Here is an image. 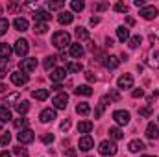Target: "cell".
<instances>
[{"label":"cell","mask_w":159,"mask_h":157,"mask_svg":"<svg viewBox=\"0 0 159 157\" xmlns=\"http://www.w3.org/2000/svg\"><path fill=\"white\" fill-rule=\"evenodd\" d=\"M148 39L152 43V46H150V52L146 56V65L152 67V69H159V37L150 34Z\"/></svg>","instance_id":"cell-1"},{"label":"cell","mask_w":159,"mask_h":157,"mask_svg":"<svg viewBox=\"0 0 159 157\" xmlns=\"http://www.w3.org/2000/svg\"><path fill=\"white\" fill-rule=\"evenodd\" d=\"M52 44L57 48V50H63L65 46H70V34L69 32H56L52 35Z\"/></svg>","instance_id":"cell-2"},{"label":"cell","mask_w":159,"mask_h":157,"mask_svg":"<svg viewBox=\"0 0 159 157\" xmlns=\"http://www.w3.org/2000/svg\"><path fill=\"white\" fill-rule=\"evenodd\" d=\"M98 152L102 154V155H115L117 154V144L113 142V141H102L100 142V146H98Z\"/></svg>","instance_id":"cell-3"},{"label":"cell","mask_w":159,"mask_h":157,"mask_svg":"<svg viewBox=\"0 0 159 157\" xmlns=\"http://www.w3.org/2000/svg\"><path fill=\"white\" fill-rule=\"evenodd\" d=\"M19 69H20V72H24V74L34 72V70L37 69V59H35V57H26V59H22V61L19 63Z\"/></svg>","instance_id":"cell-4"},{"label":"cell","mask_w":159,"mask_h":157,"mask_svg":"<svg viewBox=\"0 0 159 157\" xmlns=\"http://www.w3.org/2000/svg\"><path fill=\"white\" fill-rule=\"evenodd\" d=\"M67 102H69V94L67 92H57L52 98V104H54L56 109H65L67 107Z\"/></svg>","instance_id":"cell-5"},{"label":"cell","mask_w":159,"mask_h":157,"mask_svg":"<svg viewBox=\"0 0 159 157\" xmlns=\"http://www.w3.org/2000/svg\"><path fill=\"white\" fill-rule=\"evenodd\" d=\"M13 50H15V54H17L19 57H24V56L28 54V50H30V44H28V41L26 39H17Z\"/></svg>","instance_id":"cell-6"},{"label":"cell","mask_w":159,"mask_h":157,"mask_svg":"<svg viewBox=\"0 0 159 157\" xmlns=\"http://www.w3.org/2000/svg\"><path fill=\"white\" fill-rule=\"evenodd\" d=\"M17 139H19V142H22V144H30V142H34L35 135H34L32 129L24 128V129H20V133H17Z\"/></svg>","instance_id":"cell-7"},{"label":"cell","mask_w":159,"mask_h":157,"mask_svg":"<svg viewBox=\"0 0 159 157\" xmlns=\"http://www.w3.org/2000/svg\"><path fill=\"white\" fill-rule=\"evenodd\" d=\"M139 15H141L143 19H146V20H152V19L157 17V7H156V6H144V7L139 11Z\"/></svg>","instance_id":"cell-8"},{"label":"cell","mask_w":159,"mask_h":157,"mask_svg":"<svg viewBox=\"0 0 159 157\" xmlns=\"http://www.w3.org/2000/svg\"><path fill=\"white\" fill-rule=\"evenodd\" d=\"M113 118H115V122H117L119 126H126V124L129 122V111L119 109V111H115V113H113Z\"/></svg>","instance_id":"cell-9"},{"label":"cell","mask_w":159,"mask_h":157,"mask_svg":"<svg viewBox=\"0 0 159 157\" xmlns=\"http://www.w3.org/2000/svg\"><path fill=\"white\" fill-rule=\"evenodd\" d=\"M11 83L13 85H26L28 83V74H24V72H20V70H17V72H11Z\"/></svg>","instance_id":"cell-10"},{"label":"cell","mask_w":159,"mask_h":157,"mask_svg":"<svg viewBox=\"0 0 159 157\" xmlns=\"http://www.w3.org/2000/svg\"><path fill=\"white\" fill-rule=\"evenodd\" d=\"M93 146H94V141H93L91 135H83V137L80 139V142H78V148L80 150H83V152H89Z\"/></svg>","instance_id":"cell-11"},{"label":"cell","mask_w":159,"mask_h":157,"mask_svg":"<svg viewBox=\"0 0 159 157\" xmlns=\"http://www.w3.org/2000/svg\"><path fill=\"white\" fill-rule=\"evenodd\" d=\"M67 76V69H54L52 72H50V79L54 81V83H59V81H63Z\"/></svg>","instance_id":"cell-12"},{"label":"cell","mask_w":159,"mask_h":157,"mask_svg":"<svg viewBox=\"0 0 159 157\" xmlns=\"http://www.w3.org/2000/svg\"><path fill=\"white\" fill-rule=\"evenodd\" d=\"M56 118V109H43L39 115V120L43 124H48V122H52Z\"/></svg>","instance_id":"cell-13"},{"label":"cell","mask_w":159,"mask_h":157,"mask_svg":"<svg viewBox=\"0 0 159 157\" xmlns=\"http://www.w3.org/2000/svg\"><path fill=\"white\" fill-rule=\"evenodd\" d=\"M117 85H119V89H131V87H133V78H131L129 74H124V76L119 78Z\"/></svg>","instance_id":"cell-14"},{"label":"cell","mask_w":159,"mask_h":157,"mask_svg":"<svg viewBox=\"0 0 159 157\" xmlns=\"http://www.w3.org/2000/svg\"><path fill=\"white\" fill-rule=\"evenodd\" d=\"M19 102V92H9V94H6L4 98H2V107H7V105H11V104H17Z\"/></svg>","instance_id":"cell-15"},{"label":"cell","mask_w":159,"mask_h":157,"mask_svg":"<svg viewBox=\"0 0 159 157\" xmlns=\"http://www.w3.org/2000/svg\"><path fill=\"white\" fill-rule=\"evenodd\" d=\"M50 19H52V15H50L48 11H43V9L34 11V20H35V22H48Z\"/></svg>","instance_id":"cell-16"},{"label":"cell","mask_w":159,"mask_h":157,"mask_svg":"<svg viewBox=\"0 0 159 157\" xmlns=\"http://www.w3.org/2000/svg\"><path fill=\"white\" fill-rule=\"evenodd\" d=\"M146 137L148 139H159V126H156L154 122H150L148 126H146Z\"/></svg>","instance_id":"cell-17"},{"label":"cell","mask_w":159,"mask_h":157,"mask_svg":"<svg viewBox=\"0 0 159 157\" xmlns=\"http://www.w3.org/2000/svg\"><path fill=\"white\" fill-rule=\"evenodd\" d=\"M72 19H74V15H72L70 11H61V13L57 15V22H59V24H70Z\"/></svg>","instance_id":"cell-18"},{"label":"cell","mask_w":159,"mask_h":157,"mask_svg":"<svg viewBox=\"0 0 159 157\" xmlns=\"http://www.w3.org/2000/svg\"><path fill=\"white\" fill-rule=\"evenodd\" d=\"M128 148H129V152H131V154H137V152H143L146 146H144V142H143V141H137V139H135V141H131V142L128 144Z\"/></svg>","instance_id":"cell-19"},{"label":"cell","mask_w":159,"mask_h":157,"mask_svg":"<svg viewBox=\"0 0 159 157\" xmlns=\"http://www.w3.org/2000/svg\"><path fill=\"white\" fill-rule=\"evenodd\" d=\"M11 52H13V48H11L9 44H6V43H0V59L7 61V59H9V56H11Z\"/></svg>","instance_id":"cell-20"},{"label":"cell","mask_w":159,"mask_h":157,"mask_svg":"<svg viewBox=\"0 0 159 157\" xmlns=\"http://www.w3.org/2000/svg\"><path fill=\"white\" fill-rule=\"evenodd\" d=\"M13 26H15V30H19V32H26V30H28V20L22 19V17H17V19L13 20Z\"/></svg>","instance_id":"cell-21"},{"label":"cell","mask_w":159,"mask_h":157,"mask_svg":"<svg viewBox=\"0 0 159 157\" xmlns=\"http://www.w3.org/2000/svg\"><path fill=\"white\" fill-rule=\"evenodd\" d=\"M106 61H104V65L107 67V69H117L120 65V59L117 57V56H107V57H104Z\"/></svg>","instance_id":"cell-22"},{"label":"cell","mask_w":159,"mask_h":157,"mask_svg":"<svg viewBox=\"0 0 159 157\" xmlns=\"http://www.w3.org/2000/svg\"><path fill=\"white\" fill-rule=\"evenodd\" d=\"M107 96H104L100 102H98V107H96V111H94V118H100L102 115H104V111H106V105H107Z\"/></svg>","instance_id":"cell-23"},{"label":"cell","mask_w":159,"mask_h":157,"mask_svg":"<svg viewBox=\"0 0 159 157\" xmlns=\"http://www.w3.org/2000/svg\"><path fill=\"white\" fill-rule=\"evenodd\" d=\"M70 56H72V57H76V59H80V57L83 56V46H81L80 43L70 44Z\"/></svg>","instance_id":"cell-24"},{"label":"cell","mask_w":159,"mask_h":157,"mask_svg":"<svg viewBox=\"0 0 159 157\" xmlns=\"http://www.w3.org/2000/svg\"><path fill=\"white\" fill-rule=\"evenodd\" d=\"M117 37H119V41H129V30L126 28V26H119L117 28Z\"/></svg>","instance_id":"cell-25"},{"label":"cell","mask_w":159,"mask_h":157,"mask_svg":"<svg viewBox=\"0 0 159 157\" xmlns=\"http://www.w3.org/2000/svg\"><path fill=\"white\" fill-rule=\"evenodd\" d=\"M74 92H76L78 96H91V94H93V89H91L89 85H80V87L74 89Z\"/></svg>","instance_id":"cell-26"},{"label":"cell","mask_w":159,"mask_h":157,"mask_svg":"<svg viewBox=\"0 0 159 157\" xmlns=\"http://www.w3.org/2000/svg\"><path fill=\"white\" fill-rule=\"evenodd\" d=\"M48 94H50V92H48V89H37V91H34V92H32V96H34L35 100H39V102L46 100V98H48Z\"/></svg>","instance_id":"cell-27"},{"label":"cell","mask_w":159,"mask_h":157,"mask_svg":"<svg viewBox=\"0 0 159 157\" xmlns=\"http://www.w3.org/2000/svg\"><path fill=\"white\" fill-rule=\"evenodd\" d=\"M15 109H17V113H19V115H24V113H28V109H30V104H28L26 100H22V102H17V104H15Z\"/></svg>","instance_id":"cell-28"},{"label":"cell","mask_w":159,"mask_h":157,"mask_svg":"<svg viewBox=\"0 0 159 157\" xmlns=\"http://www.w3.org/2000/svg\"><path fill=\"white\" fill-rule=\"evenodd\" d=\"M91 129H93V122H89V120H83V122H80L78 124V131L80 133H85V135H87Z\"/></svg>","instance_id":"cell-29"},{"label":"cell","mask_w":159,"mask_h":157,"mask_svg":"<svg viewBox=\"0 0 159 157\" xmlns=\"http://www.w3.org/2000/svg\"><path fill=\"white\" fill-rule=\"evenodd\" d=\"M76 113L78 115H83V117H87L89 113H91V107H89V104H85V102H81L76 105Z\"/></svg>","instance_id":"cell-30"},{"label":"cell","mask_w":159,"mask_h":157,"mask_svg":"<svg viewBox=\"0 0 159 157\" xmlns=\"http://www.w3.org/2000/svg\"><path fill=\"white\" fill-rule=\"evenodd\" d=\"M109 137H111L113 141H120V139L124 137V133H122V129H120V128L115 126V128H109Z\"/></svg>","instance_id":"cell-31"},{"label":"cell","mask_w":159,"mask_h":157,"mask_svg":"<svg viewBox=\"0 0 159 157\" xmlns=\"http://www.w3.org/2000/svg\"><path fill=\"white\" fill-rule=\"evenodd\" d=\"M67 72H81L83 70V65L81 63H76V61H72V63H67Z\"/></svg>","instance_id":"cell-32"},{"label":"cell","mask_w":159,"mask_h":157,"mask_svg":"<svg viewBox=\"0 0 159 157\" xmlns=\"http://www.w3.org/2000/svg\"><path fill=\"white\" fill-rule=\"evenodd\" d=\"M9 120H11V111H9L7 107H0V122L6 124V122H9Z\"/></svg>","instance_id":"cell-33"},{"label":"cell","mask_w":159,"mask_h":157,"mask_svg":"<svg viewBox=\"0 0 159 157\" xmlns=\"http://www.w3.org/2000/svg\"><path fill=\"white\" fill-rule=\"evenodd\" d=\"M46 30H48V22H35L34 24V32L35 34H46Z\"/></svg>","instance_id":"cell-34"},{"label":"cell","mask_w":159,"mask_h":157,"mask_svg":"<svg viewBox=\"0 0 159 157\" xmlns=\"http://www.w3.org/2000/svg\"><path fill=\"white\" fill-rule=\"evenodd\" d=\"M56 61H57V57L56 56H48V57H44V69L46 70H50V69H54V65H56Z\"/></svg>","instance_id":"cell-35"},{"label":"cell","mask_w":159,"mask_h":157,"mask_svg":"<svg viewBox=\"0 0 159 157\" xmlns=\"http://www.w3.org/2000/svg\"><path fill=\"white\" fill-rule=\"evenodd\" d=\"M76 37H78L80 41H87V39H89V32H87L85 28L78 26V28H76Z\"/></svg>","instance_id":"cell-36"},{"label":"cell","mask_w":159,"mask_h":157,"mask_svg":"<svg viewBox=\"0 0 159 157\" xmlns=\"http://www.w3.org/2000/svg\"><path fill=\"white\" fill-rule=\"evenodd\" d=\"M70 7H72L74 11H83L85 2H83V0H72V2H70Z\"/></svg>","instance_id":"cell-37"},{"label":"cell","mask_w":159,"mask_h":157,"mask_svg":"<svg viewBox=\"0 0 159 157\" xmlns=\"http://www.w3.org/2000/svg\"><path fill=\"white\" fill-rule=\"evenodd\" d=\"M13 126H15V128H19V129H24V128L28 126V118H24V117L17 118V120L13 122Z\"/></svg>","instance_id":"cell-38"},{"label":"cell","mask_w":159,"mask_h":157,"mask_svg":"<svg viewBox=\"0 0 159 157\" xmlns=\"http://www.w3.org/2000/svg\"><path fill=\"white\" fill-rule=\"evenodd\" d=\"M141 35H133V37H129V41H128V43H129V48H137V46H139V44H141Z\"/></svg>","instance_id":"cell-39"},{"label":"cell","mask_w":159,"mask_h":157,"mask_svg":"<svg viewBox=\"0 0 159 157\" xmlns=\"http://www.w3.org/2000/svg\"><path fill=\"white\" fill-rule=\"evenodd\" d=\"M11 142V135L6 131V133H2V137H0V146H7Z\"/></svg>","instance_id":"cell-40"},{"label":"cell","mask_w":159,"mask_h":157,"mask_svg":"<svg viewBox=\"0 0 159 157\" xmlns=\"http://www.w3.org/2000/svg\"><path fill=\"white\" fill-rule=\"evenodd\" d=\"M7 28H9L7 19H0V35H4V34L7 32Z\"/></svg>","instance_id":"cell-41"},{"label":"cell","mask_w":159,"mask_h":157,"mask_svg":"<svg viewBox=\"0 0 159 157\" xmlns=\"http://www.w3.org/2000/svg\"><path fill=\"white\" fill-rule=\"evenodd\" d=\"M107 98H109V100H113V102H119V100H120L119 91H117V89H111V91H109V94H107Z\"/></svg>","instance_id":"cell-42"},{"label":"cell","mask_w":159,"mask_h":157,"mask_svg":"<svg viewBox=\"0 0 159 157\" xmlns=\"http://www.w3.org/2000/svg\"><path fill=\"white\" fill-rule=\"evenodd\" d=\"M117 13H128V6L126 4H122V2H119V4H115V7H113Z\"/></svg>","instance_id":"cell-43"},{"label":"cell","mask_w":159,"mask_h":157,"mask_svg":"<svg viewBox=\"0 0 159 157\" xmlns=\"http://www.w3.org/2000/svg\"><path fill=\"white\" fill-rule=\"evenodd\" d=\"M13 152H15L19 157H28V150H26V148H20V146H17V148H13Z\"/></svg>","instance_id":"cell-44"},{"label":"cell","mask_w":159,"mask_h":157,"mask_svg":"<svg viewBox=\"0 0 159 157\" xmlns=\"http://www.w3.org/2000/svg\"><path fill=\"white\" fill-rule=\"evenodd\" d=\"M65 2H48V9H61Z\"/></svg>","instance_id":"cell-45"},{"label":"cell","mask_w":159,"mask_h":157,"mask_svg":"<svg viewBox=\"0 0 159 157\" xmlns=\"http://www.w3.org/2000/svg\"><path fill=\"white\" fill-rule=\"evenodd\" d=\"M41 141H43L44 144H50V142L54 141V135H52V133H44V135H41Z\"/></svg>","instance_id":"cell-46"},{"label":"cell","mask_w":159,"mask_h":157,"mask_svg":"<svg viewBox=\"0 0 159 157\" xmlns=\"http://www.w3.org/2000/svg\"><path fill=\"white\" fill-rule=\"evenodd\" d=\"M139 115H143V117H152V109H150V107H141V109H139Z\"/></svg>","instance_id":"cell-47"},{"label":"cell","mask_w":159,"mask_h":157,"mask_svg":"<svg viewBox=\"0 0 159 157\" xmlns=\"http://www.w3.org/2000/svg\"><path fill=\"white\" fill-rule=\"evenodd\" d=\"M109 7V4H94V11H104V9H107Z\"/></svg>","instance_id":"cell-48"},{"label":"cell","mask_w":159,"mask_h":157,"mask_svg":"<svg viewBox=\"0 0 159 157\" xmlns=\"http://www.w3.org/2000/svg\"><path fill=\"white\" fill-rule=\"evenodd\" d=\"M131 96H133V98H141V96H144V91H143V89H135V91L131 92Z\"/></svg>","instance_id":"cell-49"},{"label":"cell","mask_w":159,"mask_h":157,"mask_svg":"<svg viewBox=\"0 0 159 157\" xmlns=\"http://www.w3.org/2000/svg\"><path fill=\"white\" fill-rule=\"evenodd\" d=\"M7 9H9V11H17V9H20V4H15V2H11V4L7 6Z\"/></svg>","instance_id":"cell-50"},{"label":"cell","mask_w":159,"mask_h":157,"mask_svg":"<svg viewBox=\"0 0 159 157\" xmlns=\"http://www.w3.org/2000/svg\"><path fill=\"white\" fill-rule=\"evenodd\" d=\"M69 128H70V120H63L61 122V129L63 131H69Z\"/></svg>","instance_id":"cell-51"},{"label":"cell","mask_w":159,"mask_h":157,"mask_svg":"<svg viewBox=\"0 0 159 157\" xmlns=\"http://www.w3.org/2000/svg\"><path fill=\"white\" fill-rule=\"evenodd\" d=\"M85 78H87V81H94V79H96V76H94L93 72H85Z\"/></svg>","instance_id":"cell-52"},{"label":"cell","mask_w":159,"mask_h":157,"mask_svg":"<svg viewBox=\"0 0 159 157\" xmlns=\"http://www.w3.org/2000/svg\"><path fill=\"white\" fill-rule=\"evenodd\" d=\"M133 4H135V6H137V7H141V9H143V7H144V0H135V2H133Z\"/></svg>","instance_id":"cell-53"},{"label":"cell","mask_w":159,"mask_h":157,"mask_svg":"<svg viewBox=\"0 0 159 157\" xmlns=\"http://www.w3.org/2000/svg\"><path fill=\"white\" fill-rule=\"evenodd\" d=\"M98 22H100V17H93L91 19V26H96Z\"/></svg>","instance_id":"cell-54"},{"label":"cell","mask_w":159,"mask_h":157,"mask_svg":"<svg viewBox=\"0 0 159 157\" xmlns=\"http://www.w3.org/2000/svg\"><path fill=\"white\" fill-rule=\"evenodd\" d=\"M126 22H128V26H133V24H135L133 17H126Z\"/></svg>","instance_id":"cell-55"},{"label":"cell","mask_w":159,"mask_h":157,"mask_svg":"<svg viewBox=\"0 0 159 157\" xmlns=\"http://www.w3.org/2000/svg\"><path fill=\"white\" fill-rule=\"evenodd\" d=\"M106 44L111 48V46H113V39H111V37H107V39H106Z\"/></svg>","instance_id":"cell-56"},{"label":"cell","mask_w":159,"mask_h":157,"mask_svg":"<svg viewBox=\"0 0 159 157\" xmlns=\"http://www.w3.org/2000/svg\"><path fill=\"white\" fill-rule=\"evenodd\" d=\"M6 76V67H0V78H4Z\"/></svg>","instance_id":"cell-57"},{"label":"cell","mask_w":159,"mask_h":157,"mask_svg":"<svg viewBox=\"0 0 159 157\" xmlns=\"http://www.w3.org/2000/svg\"><path fill=\"white\" fill-rule=\"evenodd\" d=\"M67 155H70V157H74V155H76V152H74V150H69V152H67Z\"/></svg>","instance_id":"cell-58"},{"label":"cell","mask_w":159,"mask_h":157,"mask_svg":"<svg viewBox=\"0 0 159 157\" xmlns=\"http://www.w3.org/2000/svg\"><path fill=\"white\" fill-rule=\"evenodd\" d=\"M6 89H7V87H6V85H4V83H0V92H4V91H6Z\"/></svg>","instance_id":"cell-59"},{"label":"cell","mask_w":159,"mask_h":157,"mask_svg":"<svg viewBox=\"0 0 159 157\" xmlns=\"http://www.w3.org/2000/svg\"><path fill=\"white\" fill-rule=\"evenodd\" d=\"M0 157H9V152H2V154H0Z\"/></svg>","instance_id":"cell-60"},{"label":"cell","mask_w":159,"mask_h":157,"mask_svg":"<svg viewBox=\"0 0 159 157\" xmlns=\"http://www.w3.org/2000/svg\"><path fill=\"white\" fill-rule=\"evenodd\" d=\"M0 15H2V6H0Z\"/></svg>","instance_id":"cell-61"},{"label":"cell","mask_w":159,"mask_h":157,"mask_svg":"<svg viewBox=\"0 0 159 157\" xmlns=\"http://www.w3.org/2000/svg\"><path fill=\"white\" fill-rule=\"evenodd\" d=\"M143 157H154V155H143Z\"/></svg>","instance_id":"cell-62"}]
</instances>
